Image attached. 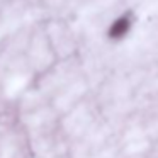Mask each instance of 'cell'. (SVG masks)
Instances as JSON below:
<instances>
[{
    "instance_id": "obj_1",
    "label": "cell",
    "mask_w": 158,
    "mask_h": 158,
    "mask_svg": "<svg viewBox=\"0 0 158 158\" xmlns=\"http://www.w3.org/2000/svg\"><path fill=\"white\" fill-rule=\"evenodd\" d=\"M133 27H134V17L129 12H124V14L116 15L109 22V26L106 29V36L112 43H121L131 34Z\"/></svg>"
}]
</instances>
